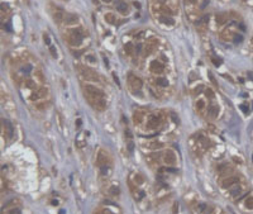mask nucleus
<instances>
[{
  "label": "nucleus",
  "mask_w": 253,
  "mask_h": 214,
  "mask_svg": "<svg viewBox=\"0 0 253 214\" xmlns=\"http://www.w3.org/2000/svg\"><path fill=\"white\" fill-rule=\"evenodd\" d=\"M89 103L93 105L95 109L98 110H104L105 109V100L102 98H93V96H87Z\"/></svg>",
  "instance_id": "f257e3e1"
},
{
  "label": "nucleus",
  "mask_w": 253,
  "mask_h": 214,
  "mask_svg": "<svg viewBox=\"0 0 253 214\" xmlns=\"http://www.w3.org/2000/svg\"><path fill=\"white\" fill-rule=\"evenodd\" d=\"M85 91H86V96H93V98H102L104 96V93L93 85H85Z\"/></svg>",
  "instance_id": "f03ea898"
},
{
  "label": "nucleus",
  "mask_w": 253,
  "mask_h": 214,
  "mask_svg": "<svg viewBox=\"0 0 253 214\" xmlns=\"http://www.w3.org/2000/svg\"><path fill=\"white\" fill-rule=\"evenodd\" d=\"M80 70H82V71H81V74H82L84 76H85L86 80L94 81V80H96V79H98V75L95 74V72H94L93 70H90V68H85V67H81V66H80Z\"/></svg>",
  "instance_id": "7ed1b4c3"
},
{
  "label": "nucleus",
  "mask_w": 253,
  "mask_h": 214,
  "mask_svg": "<svg viewBox=\"0 0 253 214\" xmlns=\"http://www.w3.org/2000/svg\"><path fill=\"white\" fill-rule=\"evenodd\" d=\"M160 118L157 115H151L148 119V123H147V128L148 129H156L157 127L160 125Z\"/></svg>",
  "instance_id": "20e7f679"
},
{
  "label": "nucleus",
  "mask_w": 253,
  "mask_h": 214,
  "mask_svg": "<svg viewBox=\"0 0 253 214\" xmlns=\"http://www.w3.org/2000/svg\"><path fill=\"white\" fill-rule=\"evenodd\" d=\"M63 22H65V24H67V25L76 24L79 22V17L75 15V14H66L65 18H63Z\"/></svg>",
  "instance_id": "39448f33"
},
{
  "label": "nucleus",
  "mask_w": 253,
  "mask_h": 214,
  "mask_svg": "<svg viewBox=\"0 0 253 214\" xmlns=\"http://www.w3.org/2000/svg\"><path fill=\"white\" fill-rule=\"evenodd\" d=\"M151 70H152L153 72H156V74H160V72H162V71L164 70V66L160 62V61H152V63H151Z\"/></svg>",
  "instance_id": "423d86ee"
},
{
  "label": "nucleus",
  "mask_w": 253,
  "mask_h": 214,
  "mask_svg": "<svg viewBox=\"0 0 253 214\" xmlns=\"http://www.w3.org/2000/svg\"><path fill=\"white\" fill-rule=\"evenodd\" d=\"M164 162L166 164H168V165H174L175 162H176V156H175V153L172 151H167L166 153H164Z\"/></svg>",
  "instance_id": "0eeeda50"
},
{
  "label": "nucleus",
  "mask_w": 253,
  "mask_h": 214,
  "mask_svg": "<svg viewBox=\"0 0 253 214\" xmlns=\"http://www.w3.org/2000/svg\"><path fill=\"white\" fill-rule=\"evenodd\" d=\"M98 162H99V165H100V166L108 165V164H109V158H108V155H106V152H104V151H100V152H99Z\"/></svg>",
  "instance_id": "6e6552de"
},
{
  "label": "nucleus",
  "mask_w": 253,
  "mask_h": 214,
  "mask_svg": "<svg viewBox=\"0 0 253 214\" xmlns=\"http://www.w3.org/2000/svg\"><path fill=\"white\" fill-rule=\"evenodd\" d=\"M3 124H4V128H5V132H6L8 138H12V137H13V132H14V128H13L12 123H10L9 121H3Z\"/></svg>",
  "instance_id": "1a4fd4ad"
},
{
  "label": "nucleus",
  "mask_w": 253,
  "mask_h": 214,
  "mask_svg": "<svg viewBox=\"0 0 253 214\" xmlns=\"http://www.w3.org/2000/svg\"><path fill=\"white\" fill-rule=\"evenodd\" d=\"M115 6H116V9H118L122 14H128V5L123 1V0H118V1H116V4H115Z\"/></svg>",
  "instance_id": "9d476101"
},
{
  "label": "nucleus",
  "mask_w": 253,
  "mask_h": 214,
  "mask_svg": "<svg viewBox=\"0 0 253 214\" xmlns=\"http://www.w3.org/2000/svg\"><path fill=\"white\" fill-rule=\"evenodd\" d=\"M157 46H158V42H156L155 39H151V42H148V45L146 46V53L149 55L151 52H153V49H155Z\"/></svg>",
  "instance_id": "9b49d317"
},
{
  "label": "nucleus",
  "mask_w": 253,
  "mask_h": 214,
  "mask_svg": "<svg viewBox=\"0 0 253 214\" xmlns=\"http://www.w3.org/2000/svg\"><path fill=\"white\" fill-rule=\"evenodd\" d=\"M46 95H47V90L41 89V90H38V91H36L34 94H33V95H32V99L38 100V99H42V98H45Z\"/></svg>",
  "instance_id": "f8f14e48"
},
{
  "label": "nucleus",
  "mask_w": 253,
  "mask_h": 214,
  "mask_svg": "<svg viewBox=\"0 0 253 214\" xmlns=\"http://www.w3.org/2000/svg\"><path fill=\"white\" fill-rule=\"evenodd\" d=\"M130 85L133 89H141L142 88V81L138 77H132L130 79Z\"/></svg>",
  "instance_id": "ddd939ff"
},
{
  "label": "nucleus",
  "mask_w": 253,
  "mask_h": 214,
  "mask_svg": "<svg viewBox=\"0 0 253 214\" xmlns=\"http://www.w3.org/2000/svg\"><path fill=\"white\" fill-rule=\"evenodd\" d=\"M236 183H238V177L233 176V177H229V179L224 180V183H223V186H224V188H229V186H232V185L236 184Z\"/></svg>",
  "instance_id": "4468645a"
},
{
  "label": "nucleus",
  "mask_w": 253,
  "mask_h": 214,
  "mask_svg": "<svg viewBox=\"0 0 253 214\" xmlns=\"http://www.w3.org/2000/svg\"><path fill=\"white\" fill-rule=\"evenodd\" d=\"M81 37H77V36L75 34H71L70 36V43H71L72 46H79L80 43H81Z\"/></svg>",
  "instance_id": "2eb2a0df"
},
{
  "label": "nucleus",
  "mask_w": 253,
  "mask_h": 214,
  "mask_svg": "<svg viewBox=\"0 0 253 214\" xmlns=\"http://www.w3.org/2000/svg\"><path fill=\"white\" fill-rule=\"evenodd\" d=\"M53 18H54V22H57V23H61V20H63V13H62V10H57L56 13L53 14Z\"/></svg>",
  "instance_id": "dca6fc26"
},
{
  "label": "nucleus",
  "mask_w": 253,
  "mask_h": 214,
  "mask_svg": "<svg viewBox=\"0 0 253 214\" xmlns=\"http://www.w3.org/2000/svg\"><path fill=\"white\" fill-rule=\"evenodd\" d=\"M133 119H134V123H135V124H139V123L143 121V114L141 113V112H137V113H134Z\"/></svg>",
  "instance_id": "f3484780"
},
{
  "label": "nucleus",
  "mask_w": 253,
  "mask_h": 214,
  "mask_svg": "<svg viewBox=\"0 0 253 214\" xmlns=\"http://www.w3.org/2000/svg\"><path fill=\"white\" fill-rule=\"evenodd\" d=\"M225 20H227V15H225V14H218V15H216V23H218V24L225 23Z\"/></svg>",
  "instance_id": "a211bd4d"
},
{
  "label": "nucleus",
  "mask_w": 253,
  "mask_h": 214,
  "mask_svg": "<svg viewBox=\"0 0 253 214\" xmlns=\"http://www.w3.org/2000/svg\"><path fill=\"white\" fill-rule=\"evenodd\" d=\"M161 22H162L163 24H168V25H174V19L172 18H167V17H162L161 18Z\"/></svg>",
  "instance_id": "6ab92c4d"
},
{
  "label": "nucleus",
  "mask_w": 253,
  "mask_h": 214,
  "mask_svg": "<svg viewBox=\"0 0 253 214\" xmlns=\"http://www.w3.org/2000/svg\"><path fill=\"white\" fill-rule=\"evenodd\" d=\"M218 112H219V109L216 107H211L210 108V112H209V115L213 117V118H215L216 115H218Z\"/></svg>",
  "instance_id": "aec40b11"
},
{
  "label": "nucleus",
  "mask_w": 253,
  "mask_h": 214,
  "mask_svg": "<svg viewBox=\"0 0 253 214\" xmlns=\"http://www.w3.org/2000/svg\"><path fill=\"white\" fill-rule=\"evenodd\" d=\"M245 206H247L248 209H253V198L252 197L245 200Z\"/></svg>",
  "instance_id": "412c9836"
},
{
  "label": "nucleus",
  "mask_w": 253,
  "mask_h": 214,
  "mask_svg": "<svg viewBox=\"0 0 253 214\" xmlns=\"http://www.w3.org/2000/svg\"><path fill=\"white\" fill-rule=\"evenodd\" d=\"M233 39H234V43H237V45H238V43H240L242 41H243V37H242V36L236 34V36L233 37Z\"/></svg>",
  "instance_id": "4be33fe9"
},
{
  "label": "nucleus",
  "mask_w": 253,
  "mask_h": 214,
  "mask_svg": "<svg viewBox=\"0 0 253 214\" xmlns=\"http://www.w3.org/2000/svg\"><path fill=\"white\" fill-rule=\"evenodd\" d=\"M31 71H32V66H31V65L28 63L27 66H25V67L23 68V72H24L25 75H29V74H31Z\"/></svg>",
  "instance_id": "5701e85b"
},
{
  "label": "nucleus",
  "mask_w": 253,
  "mask_h": 214,
  "mask_svg": "<svg viewBox=\"0 0 253 214\" xmlns=\"http://www.w3.org/2000/svg\"><path fill=\"white\" fill-rule=\"evenodd\" d=\"M157 84L161 85V86H167L168 82H167V80H164V79H160V80H157Z\"/></svg>",
  "instance_id": "b1692460"
},
{
  "label": "nucleus",
  "mask_w": 253,
  "mask_h": 214,
  "mask_svg": "<svg viewBox=\"0 0 253 214\" xmlns=\"http://www.w3.org/2000/svg\"><path fill=\"white\" fill-rule=\"evenodd\" d=\"M105 19L109 22V23H113V22H114L115 19H114V15H113V14H106L105 15Z\"/></svg>",
  "instance_id": "393cba45"
},
{
  "label": "nucleus",
  "mask_w": 253,
  "mask_h": 214,
  "mask_svg": "<svg viewBox=\"0 0 253 214\" xmlns=\"http://www.w3.org/2000/svg\"><path fill=\"white\" fill-rule=\"evenodd\" d=\"M151 147L153 148V150H156V148H162L163 144H162V143H156V142H153V143L151 144Z\"/></svg>",
  "instance_id": "a878e982"
},
{
  "label": "nucleus",
  "mask_w": 253,
  "mask_h": 214,
  "mask_svg": "<svg viewBox=\"0 0 253 214\" xmlns=\"http://www.w3.org/2000/svg\"><path fill=\"white\" fill-rule=\"evenodd\" d=\"M118 193H119V189H118V188H115V186L110 188V194H112V195H118Z\"/></svg>",
  "instance_id": "bb28decb"
},
{
  "label": "nucleus",
  "mask_w": 253,
  "mask_h": 214,
  "mask_svg": "<svg viewBox=\"0 0 253 214\" xmlns=\"http://www.w3.org/2000/svg\"><path fill=\"white\" fill-rule=\"evenodd\" d=\"M204 105H205L204 101H203V100H199V101H197V104H196V108H197L199 110H201V109L204 108Z\"/></svg>",
  "instance_id": "cd10ccee"
},
{
  "label": "nucleus",
  "mask_w": 253,
  "mask_h": 214,
  "mask_svg": "<svg viewBox=\"0 0 253 214\" xmlns=\"http://www.w3.org/2000/svg\"><path fill=\"white\" fill-rule=\"evenodd\" d=\"M49 51H51V55H52V56L54 57V59H56V57H57V52H56V48H54V47H52V46H51V47H49Z\"/></svg>",
  "instance_id": "c85d7f7f"
},
{
  "label": "nucleus",
  "mask_w": 253,
  "mask_h": 214,
  "mask_svg": "<svg viewBox=\"0 0 253 214\" xmlns=\"http://www.w3.org/2000/svg\"><path fill=\"white\" fill-rule=\"evenodd\" d=\"M132 49H133V46H132V43H128L125 46V51L128 53H132Z\"/></svg>",
  "instance_id": "c756f323"
},
{
  "label": "nucleus",
  "mask_w": 253,
  "mask_h": 214,
  "mask_svg": "<svg viewBox=\"0 0 253 214\" xmlns=\"http://www.w3.org/2000/svg\"><path fill=\"white\" fill-rule=\"evenodd\" d=\"M128 151H129L130 153L134 151V144H133V142H129V143H128Z\"/></svg>",
  "instance_id": "7c9ffc66"
},
{
  "label": "nucleus",
  "mask_w": 253,
  "mask_h": 214,
  "mask_svg": "<svg viewBox=\"0 0 253 214\" xmlns=\"http://www.w3.org/2000/svg\"><path fill=\"white\" fill-rule=\"evenodd\" d=\"M205 91H206V96H209V98H214V93H213L210 89L205 90Z\"/></svg>",
  "instance_id": "2f4dec72"
},
{
  "label": "nucleus",
  "mask_w": 253,
  "mask_h": 214,
  "mask_svg": "<svg viewBox=\"0 0 253 214\" xmlns=\"http://www.w3.org/2000/svg\"><path fill=\"white\" fill-rule=\"evenodd\" d=\"M239 108H240V109L244 112V113H248V110H249V109H248V107H245V105H243V104H242Z\"/></svg>",
  "instance_id": "473e14b6"
},
{
  "label": "nucleus",
  "mask_w": 253,
  "mask_h": 214,
  "mask_svg": "<svg viewBox=\"0 0 253 214\" xmlns=\"http://www.w3.org/2000/svg\"><path fill=\"white\" fill-rule=\"evenodd\" d=\"M134 49H135V52H137V53H141L142 46H141V45H137V46H135V48H134Z\"/></svg>",
  "instance_id": "72a5a7b5"
},
{
  "label": "nucleus",
  "mask_w": 253,
  "mask_h": 214,
  "mask_svg": "<svg viewBox=\"0 0 253 214\" xmlns=\"http://www.w3.org/2000/svg\"><path fill=\"white\" fill-rule=\"evenodd\" d=\"M45 42H46V45H49L51 43V41H49V37L47 34H45Z\"/></svg>",
  "instance_id": "f704fd0d"
},
{
  "label": "nucleus",
  "mask_w": 253,
  "mask_h": 214,
  "mask_svg": "<svg viewBox=\"0 0 253 214\" xmlns=\"http://www.w3.org/2000/svg\"><path fill=\"white\" fill-rule=\"evenodd\" d=\"M86 59H87V60H90V62H95V59H94L93 56H87Z\"/></svg>",
  "instance_id": "c9c22d12"
},
{
  "label": "nucleus",
  "mask_w": 253,
  "mask_h": 214,
  "mask_svg": "<svg viewBox=\"0 0 253 214\" xmlns=\"http://www.w3.org/2000/svg\"><path fill=\"white\" fill-rule=\"evenodd\" d=\"M208 4H209V0H205V1H204V4H203V5H201V8H203V9H204V8H205V6H206Z\"/></svg>",
  "instance_id": "e433bc0d"
},
{
  "label": "nucleus",
  "mask_w": 253,
  "mask_h": 214,
  "mask_svg": "<svg viewBox=\"0 0 253 214\" xmlns=\"http://www.w3.org/2000/svg\"><path fill=\"white\" fill-rule=\"evenodd\" d=\"M10 213H20V210L19 209H12L10 210Z\"/></svg>",
  "instance_id": "4c0bfd02"
},
{
  "label": "nucleus",
  "mask_w": 253,
  "mask_h": 214,
  "mask_svg": "<svg viewBox=\"0 0 253 214\" xmlns=\"http://www.w3.org/2000/svg\"><path fill=\"white\" fill-rule=\"evenodd\" d=\"M6 29H8V32H10V31H12V27H10V23H8V24H6Z\"/></svg>",
  "instance_id": "58836bf2"
},
{
  "label": "nucleus",
  "mask_w": 253,
  "mask_h": 214,
  "mask_svg": "<svg viewBox=\"0 0 253 214\" xmlns=\"http://www.w3.org/2000/svg\"><path fill=\"white\" fill-rule=\"evenodd\" d=\"M125 135H127L128 137H129V138L132 137V135H130V130H127V132H125Z\"/></svg>",
  "instance_id": "ea45409f"
},
{
  "label": "nucleus",
  "mask_w": 253,
  "mask_h": 214,
  "mask_svg": "<svg viewBox=\"0 0 253 214\" xmlns=\"http://www.w3.org/2000/svg\"><path fill=\"white\" fill-rule=\"evenodd\" d=\"M248 76H249V77H251V79L253 80V74H251V72H249V74H248Z\"/></svg>",
  "instance_id": "a19ab883"
},
{
  "label": "nucleus",
  "mask_w": 253,
  "mask_h": 214,
  "mask_svg": "<svg viewBox=\"0 0 253 214\" xmlns=\"http://www.w3.org/2000/svg\"><path fill=\"white\" fill-rule=\"evenodd\" d=\"M102 1H105V3H110L112 0H102Z\"/></svg>",
  "instance_id": "79ce46f5"
},
{
  "label": "nucleus",
  "mask_w": 253,
  "mask_h": 214,
  "mask_svg": "<svg viewBox=\"0 0 253 214\" xmlns=\"http://www.w3.org/2000/svg\"><path fill=\"white\" fill-rule=\"evenodd\" d=\"M190 1H191V3H195V1H196V0H190Z\"/></svg>",
  "instance_id": "37998d69"
},
{
  "label": "nucleus",
  "mask_w": 253,
  "mask_h": 214,
  "mask_svg": "<svg viewBox=\"0 0 253 214\" xmlns=\"http://www.w3.org/2000/svg\"><path fill=\"white\" fill-rule=\"evenodd\" d=\"M252 160H253V156H252Z\"/></svg>",
  "instance_id": "c03bdc74"
}]
</instances>
